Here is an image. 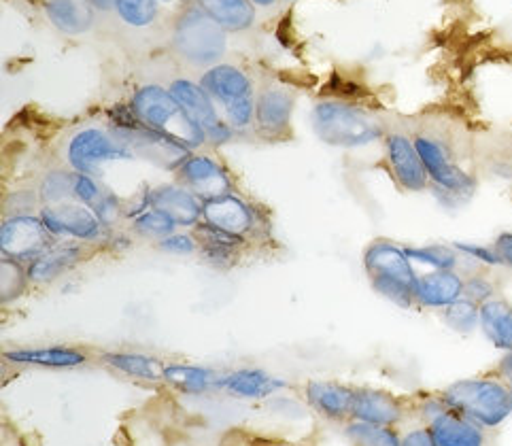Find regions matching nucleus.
Segmentation results:
<instances>
[{"instance_id": "1", "label": "nucleus", "mask_w": 512, "mask_h": 446, "mask_svg": "<svg viewBox=\"0 0 512 446\" xmlns=\"http://www.w3.org/2000/svg\"><path fill=\"white\" fill-rule=\"evenodd\" d=\"M364 270L370 279L372 289L381 298L400 308H411L415 300L417 270L406 255L404 247L391 243V240H374L364 251Z\"/></svg>"}, {"instance_id": "2", "label": "nucleus", "mask_w": 512, "mask_h": 446, "mask_svg": "<svg viewBox=\"0 0 512 446\" xmlns=\"http://www.w3.org/2000/svg\"><path fill=\"white\" fill-rule=\"evenodd\" d=\"M319 139L338 149H362L383 139V126L364 109L340 100H323L311 113Z\"/></svg>"}, {"instance_id": "3", "label": "nucleus", "mask_w": 512, "mask_h": 446, "mask_svg": "<svg viewBox=\"0 0 512 446\" xmlns=\"http://www.w3.org/2000/svg\"><path fill=\"white\" fill-rule=\"evenodd\" d=\"M62 160L64 166L75 170V173L102 181L111 164L134 162L136 156L111 126H83L66 136L62 143Z\"/></svg>"}, {"instance_id": "4", "label": "nucleus", "mask_w": 512, "mask_h": 446, "mask_svg": "<svg viewBox=\"0 0 512 446\" xmlns=\"http://www.w3.org/2000/svg\"><path fill=\"white\" fill-rule=\"evenodd\" d=\"M130 111L145 126L168 134L170 139L183 143L192 151L209 145L204 132L187 117L175 96L170 94L168 88H162V85L149 83L136 90L130 100Z\"/></svg>"}, {"instance_id": "5", "label": "nucleus", "mask_w": 512, "mask_h": 446, "mask_svg": "<svg viewBox=\"0 0 512 446\" xmlns=\"http://www.w3.org/2000/svg\"><path fill=\"white\" fill-rule=\"evenodd\" d=\"M442 400L481 427H498L512 413V393L502 381L462 379L442 391Z\"/></svg>"}, {"instance_id": "6", "label": "nucleus", "mask_w": 512, "mask_h": 446, "mask_svg": "<svg viewBox=\"0 0 512 446\" xmlns=\"http://www.w3.org/2000/svg\"><path fill=\"white\" fill-rule=\"evenodd\" d=\"M200 85L209 92L221 117L234 132H247L255 126V96L249 75L232 64H215L202 73Z\"/></svg>"}, {"instance_id": "7", "label": "nucleus", "mask_w": 512, "mask_h": 446, "mask_svg": "<svg viewBox=\"0 0 512 446\" xmlns=\"http://www.w3.org/2000/svg\"><path fill=\"white\" fill-rule=\"evenodd\" d=\"M113 132L122 139L136 156L151 166H158L168 173H177L183 162L192 156V149L183 143L170 139L168 134L153 130L136 119L132 111L124 115H115L111 122Z\"/></svg>"}, {"instance_id": "8", "label": "nucleus", "mask_w": 512, "mask_h": 446, "mask_svg": "<svg viewBox=\"0 0 512 446\" xmlns=\"http://www.w3.org/2000/svg\"><path fill=\"white\" fill-rule=\"evenodd\" d=\"M173 45L187 62L215 66L226 54V28L204 9H187L175 26Z\"/></svg>"}, {"instance_id": "9", "label": "nucleus", "mask_w": 512, "mask_h": 446, "mask_svg": "<svg viewBox=\"0 0 512 446\" xmlns=\"http://www.w3.org/2000/svg\"><path fill=\"white\" fill-rule=\"evenodd\" d=\"M413 139H415L419 156L423 160V166L428 170L430 185L436 192V196L457 198V200L470 198L476 187V181L468 170H464L451 158L445 143L434 139L430 134H415Z\"/></svg>"}, {"instance_id": "10", "label": "nucleus", "mask_w": 512, "mask_h": 446, "mask_svg": "<svg viewBox=\"0 0 512 446\" xmlns=\"http://www.w3.org/2000/svg\"><path fill=\"white\" fill-rule=\"evenodd\" d=\"M168 90L175 96L181 109L187 113V117H190L192 122L204 132V136H207L209 145L219 147L234 139L236 132L232 130V126L226 122V119L221 117L213 98L200 83L181 77L170 83Z\"/></svg>"}, {"instance_id": "11", "label": "nucleus", "mask_w": 512, "mask_h": 446, "mask_svg": "<svg viewBox=\"0 0 512 446\" xmlns=\"http://www.w3.org/2000/svg\"><path fill=\"white\" fill-rule=\"evenodd\" d=\"M39 215L56 240H77L83 245H96L107 240L109 234L96 213L77 200L47 204V207H41Z\"/></svg>"}, {"instance_id": "12", "label": "nucleus", "mask_w": 512, "mask_h": 446, "mask_svg": "<svg viewBox=\"0 0 512 446\" xmlns=\"http://www.w3.org/2000/svg\"><path fill=\"white\" fill-rule=\"evenodd\" d=\"M58 240L45 228L41 215H13L0 226V251L5 257L30 264L51 249Z\"/></svg>"}, {"instance_id": "13", "label": "nucleus", "mask_w": 512, "mask_h": 446, "mask_svg": "<svg viewBox=\"0 0 512 446\" xmlns=\"http://www.w3.org/2000/svg\"><path fill=\"white\" fill-rule=\"evenodd\" d=\"M175 175L177 181L185 187H190L202 202L232 194L234 190L228 168L217 158H213L211 153L194 151Z\"/></svg>"}, {"instance_id": "14", "label": "nucleus", "mask_w": 512, "mask_h": 446, "mask_svg": "<svg viewBox=\"0 0 512 446\" xmlns=\"http://www.w3.org/2000/svg\"><path fill=\"white\" fill-rule=\"evenodd\" d=\"M387 164L391 175L406 192H425L430 187V175L423 166L415 139L404 132H389L385 136Z\"/></svg>"}, {"instance_id": "15", "label": "nucleus", "mask_w": 512, "mask_h": 446, "mask_svg": "<svg viewBox=\"0 0 512 446\" xmlns=\"http://www.w3.org/2000/svg\"><path fill=\"white\" fill-rule=\"evenodd\" d=\"M149 202L153 209L173 219L179 228L194 230L204 217V202L179 181L149 187Z\"/></svg>"}, {"instance_id": "16", "label": "nucleus", "mask_w": 512, "mask_h": 446, "mask_svg": "<svg viewBox=\"0 0 512 446\" xmlns=\"http://www.w3.org/2000/svg\"><path fill=\"white\" fill-rule=\"evenodd\" d=\"M289 389V383L281 376L270 374L262 368H236L224 372L219 383V391L228 393L236 400L247 402H264L279 396L281 391Z\"/></svg>"}, {"instance_id": "17", "label": "nucleus", "mask_w": 512, "mask_h": 446, "mask_svg": "<svg viewBox=\"0 0 512 446\" xmlns=\"http://www.w3.org/2000/svg\"><path fill=\"white\" fill-rule=\"evenodd\" d=\"M296 98L279 85H268L255 100V126L253 130L268 136V139H279L289 132L292 124Z\"/></svg>"}, {"instance_id": "18", "label": "nucleus", "mask_w": 512, "mask_h": 446, "mask_svg": "<svg viewBox=\"0 0 512 446\" xmlns=\"http://www.w3.org/2000/svg\"><path fill=\"white\" fill-rule=\"evenodd\" d=\"M202 221L243 238H249L258 230V213H255L247 200L236 196L234 192L204 202Z\"/></svg>"}, {"instance_id": "19", "label": "nucleus", "mask_w": 512, "mask_h": 446, "mask_svg": "<svg viewBox=\"0 0 512 446\" xmlns=\"http://www.w3.org/2000/svg\"><path fill=\"white\" fill-rule=\"evenodd\" d=\"M200 245V260L215 270H230L241 260L247 238L219 230L207 221H200L192 230Z\"/></svg>"}, {"instance_id": "20", "label": "nucleus", "mask_w": 512, "mask_h": 446, "mask_svg": "<svg viewBox=\"0 0 512 446\" xmlns=\"http://www.w3.org/2000/svg\"><path fill=\"white\" fill-rule=\"evenodd\" d=\"M88 247L77 243V240H58V243L47 249L37 260L28 264V279L32 285H49L64 277L66 272L77 268L83 257L88 255Z\"/></svg>"}, {"instance_id": "21", "label": "nucleus", "mask_w": 512, "mask_h": 446, "mask_svg": "<svg viewBox=\"0 0 512 446\" xmlns=\"http://www.w3.org/2000/svg\"><path fill=\"white\" fill-rule=\"evenodd\" d=\"M3 359L11 366H22V368L75 370L88 364V353L68 345H47V347L9 349L3 353Z\"/></svg>"}, {"instance_id": "22", "label": "nucleus", "mask_w": 512, "mask_h": 446, "mask_svg": "<svg viewBox=\"0 0 512 446\" xmlns=\"http://www.w3.org/2000/svg\"><path fill=\"white\" fill-rule=\"evenodd\" d=\"M462 274L457 270H430L417 274L415 281V300L425 308H440L445 311L447 306L464 298Z\"/></svg>"}, {"instance_id": "23", "label": "nucleus", "mask_w": 512, "mask_h": 446, "mask_svg": "<svg viewBox=\"0 0 512 446\" xmlns=\"http://www.w3.org/2000/svg\"><path fill=\"white\" fill-rule=\"evenodd\" d=\"M304 398L315 413L330 421H343L351 417L355 389L336 381H309L304 387Z\"/></svg>"}, {"instance_id": "24", "label": "nucleus", "mask_w": 512, "mask_h": 446, "mask_svg": "<svg viewBox=\"0 0 512 446\" xmlns=\"http://www.w3.org/2000/svg\"><path fill=\"white\" fill-rule=\"evenodd\" d=\"M402 413L404 410L400 400L396 396H391V393L370 387L355 389V400L351 410L353 421L394 427L400 423Z\"/></svg>"}, {"instance_id": "25", "label": "nucleus", "mask_w": 512, "mask_h": 446, "mask_svg": "<svg viewBox=\"0 0 512 446\" xmlns=\"http://www.w3.org/2000/svg\"><path fill=\"white\" fill-rule=\"evenodd\" d=\"M224 372H217L209 366L166 362L162 383L185 396H204V393L219 391V383Z\"/></svg>"}, {"instance_id": "26", "label": "nucleus", "mask_w": 512, "mask_h": 446, "mask_svg": "<svg viewBox=\"0 0 512 446\" xmlns=\"http://www.w3.org/2000/svg\"><path fill=\"white\" fill-rule=\"evenodd\" d=\"M430 432L438 446H485L481 425L447 408L430 423Z\"/></svg>"}, {"instance_id": "27", "label": "nucleus", "mask_w": 512, "mask_h": 446, "mask_svg": "<svg viewBox=\"0 0 512 446\" xmlns=\"http://www.w3.org/2000/svg\"><path fill=\"white\" fill-rule=\"evenodd\" d=\"M100 362L115 370L117 374L130 376V379L145 383H162V374L166 366L164 359L156 355L134 351H107L100 355Z\"/></svg>"}, {"instance_id": "28", "label": "nucleus", "mask_w": 512, "mask_h": 446, "mask_svg": "<svg viewBox=\"0 0 512 446\" xmlns=\"http://www.w3.org/2000/svg\"><path fill=\"white\" fill-rule=\"evenodd\" d=\"M43 9L54 24L64 34H83L94 24L92 0H43Z\"/></svg>"}, {"instance_id": "29", "label": "nucleus", "mask_w": 512, "mask_h": 446, "mask_svg": "<svg viewBox=\"0 0 512 446\" xmlns=\"http://www.w3.org/2000/svg\"><path fill=\"white\" fill-rule=\"evenodd\" d=\"M481 330L496 349L512 351V304L491 298L481 304Z\"/></svg>"}, {"instance_id": "30", "label": "nucleus", "mask_w": 512, "mask_h": 446, "mask_svg": "<svg viewBox=\"0 0 512 446\" xmlns=\"http://www.w3.org/2000/svg\"><path fill=\"white\" fill-rule=\"evenodd\" d=\"M200 9L207 11L226 30H247L255 20L251 0H198Z\"/></svg>"}, {"instance_id": "31", "label": "nucleus", "mask_w": 512, "mask_h": 446, "mask_svg": "<svg viewBox=\"0 0 512 446\" xmlns=\"http://www.w3.org/2000/svg\"><path fill=\"white\" fill-rule=\"evenodd\" d=\"M39 196L43 207L47 204H60L75 200V170L68 166L51 168L39 181Z\"/></svg>"}, {"instance_id": "32", "label": "nucleus", "mask_w": 512, "mask_h": 446, "mask_svg": "<svg viewBox=\"0 0 512 446\" xmlns=\"http://www.w3.org/2000/svg\"><path fill=\"white\" fill-rule=\"evenodd\" d=\"M345 436L355 446H402V438L398 436L394 427L372 425V423H362L353 419L345 427Z\"/></svg>"}, {"instance_id": "33", "label": "nucleus", "mask_w": 512, "mask_h": 446, "mask_svg": "<svg viewBox=\"0 0 512 446\" xmlns=\"http://www.w3.org/2000/svg\"><path fill=\"white\" fill-rule=\"evenodd\" d=\"M130 230L136 236L151 240V243H160V240H164L166 236L175 234L179 226L166 213L151 207L130 221Z\"/></svg>"}, {"instance_id": "34", "label": "nucleus", "mask_w": 512, "mask_h": 446, "mask_svg": "<svg viewBox=\"0 0 512 446\" xmlns=\"http://www.w3.org/2000/svg\"><path fill=\"white\" fill-rule=\"evenodd\" d=\"M28 283V266L3 255V262H0V302H15L24 294Z\"/></svg>"}, {"instance_id": "35", "label": "nucleus", "mask_w": 512, "mask_h": 446, "mask_svg": "<svg viewBox=\"0 0 512 446\" xmlns=\"http://www.w3.org/2000/svg\"><path fill=\"white\" fill-rule=\"evenodd\" d=\"M413 264L430 266L432 270H457L459 253L455 247L447 245H425V247H404Z\"/></svg>"}, {"instance_id": "36", "label": "nucleus", "mask_w": 512, "mask_h": 446, "mask_svg": "<svg viewBox=\"0 0 512 446\" xmlns=\"http://www.w3.org/2000/svg\"><path fill=\"white\" fill-rule=\"evenodd\" d=\"M442 319L457 334H470L481 325V304L468 298H459L442 311Z\"/></svg>"}, {"instance_id": "37", "label": "nucleus", "mask_w": 512, "mask_h": 446, "mask_svg": "<svg viewBox=\"0 0 512 446\" xmlns=\"http://www.w3.org/2000/svg\"><path fill=\"white\" fill-rule=\"evenodd\" d=\"M115 11L128 26L145 28L156 22L158 0H115Z\"/></svg>"}, {"instance_id": "38", "label": "nucleus", "mask_w": 512, "mask_h": 446, "mask_svg": "<svg viewBox=\"0 0 512 446\" xmlns=\"http://www.w3.org/2000/svg\"><path fill=\"white\" fill-rule=\"evenodd\" d=\"M92 211L102 221V226L107 230H113L119 221L126 219V202L111 190H107V194L100 198V202Z\"/></svg>"}, {"instance_id": "39", "label": "nucleus", "mask_w": 512, "mask_h": 446, "mask_svg": "<svg viewBox=\"0 0 512 446\" xmlns=\"http://www.w3.org/2000/svg\"><path fill=\"white\" fill-rule=\"evenodd\" d=\"M5 213L7 217L13 215H37L43 207L39 190H20V192H13L7 196L5 200Z\"/></svg>"}, {"instance_id": "40", "label": "nucleus", "mask_w": 512, "mask_h": 446, "mask_svg": "<svg viewBox=\"0 0 512 446\" xmlns=\"http://www.w3.org/2000/svg\"><path fill=\"white\" fill-rule=\"evenodd\" d=\"M158 251L166 253V255H177V257H187V255H198L200 245L198 238L194 232H175L166 236L160 243H156Z\"/></svg>"}, {"instance_id": "41", "label": "nucleus", "mask_w": 512, "mask_h": 446, "mask_svg": "<svg viewBox=\"0 0 512 446\" xmlns=\"http://www.w3.org/2000/svg\"><path fill=\"white\" fill-rule=\"evenodd\" d=\"M107 194V187L102 185L100 179L75 173V200L85 204V207L94 209L100 198Z\"/></svg>"}, {"instance_id": "42", "label": "nucleus", "mask_w": 512, "mask_h": 446, "mask_svg": "<svg viewBox=\"0 0 512 446\" xmlns=\"http://www.w3.org/2000/svg\"><path fill=\"white\" fill-rule=\"evenodd\" d=\"M453 247L470 257V260L479 262V264H487V266H502V260L496 249H489V247H483V245H474V243H453Z\"/></svg>"}, {"instance_id": "43", "label": "nucleus", "mask_w": 512, "mask_h": 446, "mask_svg": "<svg viewBox=\"0 0 512 446\" xmlns=\"http://www.w3.org/2000/svg\"><path fill=\"white\" fill-rule=\"evenodd\" d=\"M464 298H468L476 304H483L496 296H493L491 281L487 277H483V274H474V277L466 279V283H464Z\"/></svg>"}, {"instance_id": "44", "label": "nucleus", "mask_w": 512, "mask_h": 446, "mask_svg": "<svg viewBox=\"0 0 512 446\" xmlns=\"http://www.w3.org/2000/svg\"><path fill=\"white\" fill-rule=\"evenodd\" d=\"M402 446H438L430 427H417L402 438Z\"/></svg>"}, {"instance_id": "45", "label": "nucleus", "mask_w": 512, "mask_h": 446, "mask_svg": "<svg viewBox=\"0 0 512 446\" xmlns=\"http://www.w3.org/2000/svg\"><path fill=\"white\" fill-rule=\"evenodd\" d=\"M493 249L498 251L502 266L512 268V232H502L496 238V243H493Z\"/></svg>"}, {"instance_id": "46", "label": "nucleus", "mask_w": 512, "mask_h": 446, "mask_svg": "<svg viewBox=\"0 0 512 446\" xmlns=\"http://www.w3.org/2000/svg\"><path fill=\"white\" fill-rule=\"evenodd\" d=\"M500 374L506 379V385L510 387V393H512V351H508L502 362H500Z\"/></svg>"}, {"instance_id": "47", "label": "nucleus", "mask_w": 512, "mask_h": 446, "mask_svg": "<svg viewBox=\"0 0 512 446\" xmlns=\"http://www.w3.org/2000/svg\"><path fill=\"white\" fill-rule=\"evenodd\" d=\"M92 5L98 9H111L115 7V0H92Z\"/></svg>"}, {"instance_id": "48", "label": "nucleus", "mask_w": 512, "mask_h": 446, "mask_svg": "<svg viewBox=\"0 0 512 446\" xmlns=\"http://www.w3.org/2000/svg\"><path fill=\"white\" fill-rule=\"evenodd\" d=\"M253 5H260V7H270V5H275L277 0H251Z\"/></svg>"}, {"instance_id": "49", "label": "nucleus", "mask_w": 512, "mask_h": 446, "mask_svg": "<svg viewBox=\"0 0 512 446\" xmlns=\"http://www.w3.org/2000/svg\"><path fill=\"white\" fill-rule=\"evenodd\" d=\"M166 3H170V0H166Z\"/></svg>"}]
</instances>
